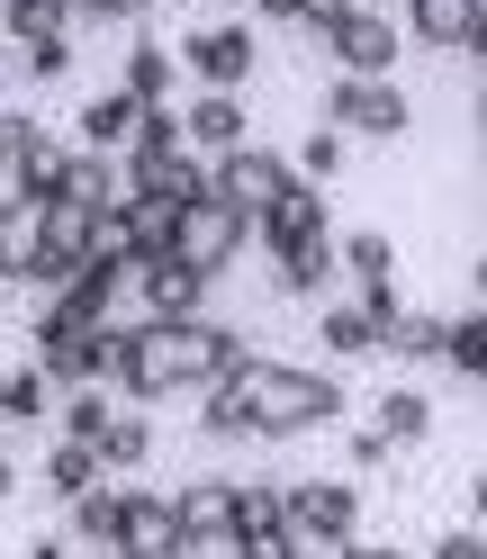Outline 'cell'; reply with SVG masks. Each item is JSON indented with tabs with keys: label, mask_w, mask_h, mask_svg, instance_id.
Wrapping results in <instances>:
<instances>
[{
	"label": "cell",
	"mask_w": 487,
	"mask_h": 559,
	"mask_svg": "<svg viewBox=\"0 0 487 559\" xmlns=\"http://www.w3.org/2000/svg\"><path fill=\"white\" fill-rule=\"evenodd\" d=\"M235 406H243V433L253 442H298V433H325L343 406V379L334 370H307V361H253L235 379Z\"/></svg>",
	"instance_id": "6da1fadb"
},
{
	"label": "cell",
	"mask_w": 487,
	"mask_h": 559,
	"mask_svg": "<svg viewBox=\"0 0 487 559\" xmlns=\"http://www.w3.org/2000/svg\"><path fill=\"white\" fill-rule=\"evenodd\" d=\"M109 379L127 406H163V397H199V334L190 325H145L127 334L109 325Z\"/></svg>",
	"instance_id": "7a4b0ae2"
},
{
	"label": "cell",
	"mask_w": 487,
	"mask_h": 559,
	"mask_svg": "<svg viewBox=\"0 0 487 559\" xmlns=\"http://www.w3.org/2000/svg\"><path fill=\"white\" fill-rule=\"evenodd\" d=\"M171 55H181V73L199 91H243V82L262 73V27L253 19H217V27H190Z\"/></svg>",
	"instance_id": "3957f363"
},
{
	"label": "cell",
	"mask_w": 487,
	"mask_h": 559,
	"mask_svg": "<svg viewBox=\"0 0 487 559\" xmlns=\"http://www.w3.org/2000/svg\"><path fill=\"white\" fill-rule=\"evenodd\" d=\"M353 533H361V487L353 478H289V542L343 559Z\"/></svg>",
	"instance_id": "277c9868"
},
{
	"label": "cell",
	"mask_w": 487,
	"mask_h": 559,
	"mask_svg": "<svg viewBox=\"0 0 487 559\" xmlns=\"http://www.w3.org/2000/svg\"><path fill=\"white\" fill-rule=\"evenodd\" d=\"M317 127L389 145V135H406V127H415V99H406L397 82H353V73H334V82H325V118H317Z\"/></svg>",
	"instance_id": "5b68a950"
},
{
	"label": "cell",
	"mask_w": 487,
	"mask_h": 559,
	"mask_svg": "<svg viewBox=\"0 0 487 559\" xmlns=\"http://www.w3.org/2000/svg\"><path fill=\"white\" fill-rule=\"evenodd\" d=\"M243 243H253V217H243V207H226L217 190H207L190 217H181V243H171V262H190L199 280H226V271L243 262Z\"/></svg>",
	"instance_id": "8992f818"
},
{
	"label": "cell",
	"mask_w": 487,
	"mask_h": 559,
	"mask_svg": "<svg viewBox=\"0 0 487 559\" xmlns=\"http://www.w3.org/2000/svg\"><path fill=\"white\" fill-rule=\"evenodd\" d=\"M325 55H334V73H353V82H397L406 27H397L389 10H353V19L325 27Z\"/></svg>",
	"instance_id": "52a82bcc"
},
{
	"label": "cell",
	"mask_w": 487,
	"mask_h": 559,
	"mask_svg": "<svg viewBox=\"0 0 487 559\" xmlns=\"http://www.w3.org/2000/svg\"><path fill=\"white\" fill-rule=\"evenodd\" d=\"M281 550H289V487L281 478H235L226 559H281Z\"/></svg>",
	"instance_id": "ba28073f"
},
{
	"label": "cell",
	"mask_w": 487,
	"mask_h": 559,
	"mask_svg": "<svg viewBox=\"0 0 487 559\" xmlns=\"http://www.w3.org/2000/svg\"><path fill=\"white\" fill-rule=\"evenodd\" d=\"M289 181H298V171H289V154H271V145H235V154H217V163H207V190H217L226 207H243V217H262V207L281 199Z\"/></svg>",
	"instance_id": "9c48e42d"
},
{
	"label": "cell",
	"mask_w": 487,
	"mask_h": 559,
	"mask_svg": "<svg viewBox=\"0 0 487 559\" xmlns=\"http://www.w3.org/2000/svg\"><path fill=\"white\" fill-rule=\"evenodd\" d=\"M127 298H135V317H145V325H199L207 317V280L190 262H135Z\"/></svg>",
	"instance_id": "30bf717a"
},
{
	"label": "cell",
	"mask_w": 487,
	"mask_h": 559,
	"mask_svg": "<svg viewBox=\"0 0 487 559\" xmlns=\"http://www.w3.org/2000/svg\"><path fill=\"white\" fill-rule=\"evenodd\" d=\"M181 217H190L181 199H163V190H127V199L109 207L118 253H127V262H171V243H181Z\"/></svg>",
	"instance_id": "8fae6325"
},
{
	"label": "cell",
	"mask_w": 487,
	"mask_h": 559,
	"mask_svg": "<svg viewBox=\"0 0 487 559\" xmlns=\"http://www.w3.org/2000/svg\"><path fill=\"white\" fill-rule=\"evenodd\" d=\"M181 135H190L199 163H217V154H235V145H253V109H243V91H190Z\"/></svg>",
	"instance_id": "7c38bea8"
},
{
	"label": "cell",
	"mask_w": 487,
	"mask_h": 559,
	"mask_svg": "<svg viewBox=\"0 0 487 559\" xmlns=\"http://www.w3.org/2000/svg\"><path fill=\"white\" fill-rule=\"evenodd\" d=\"M253 235H262V253H298V243H317V235H334V207H325V190H307V181H289L281 199L253 217Z\"/></svg>",
	"instance_id": "4fadbf2b"
},
{
	"label": "cell",
	"mask_w": 487,
	"mask_h": 559,
	"mask_svg": "<svg viewBox=\"0 0 487 559\" xmlns=\"http://www.w3.org/2000/svg\"><path fill=\"white\" fill-rule=\"evenodd\" d=\"M171 514H181V559L226 550V533H235V478H190L181 497H171Z\"/></svg>",
	"instance_id": "5bb4252c"
},
{
	"label": "cell",
	"mask_w": 487,
	"mask_h": 559,
	"mask_svg": "<svg viewBox=\"0 0 487 559\" xmlns=\"http://www.w3.org/2000/svg\"><path fill=\"white\" fill-rule=\"evenodd\" d=\"M118 550H127V559H181V514H171V497H154V487H127Z\"/></svg>",
	"instance_id": "9a60e30c"
},
{
	"label": "cell",
	"mask_w": 487,
	"mask_h": 559,
	"mask_svg": "<svg viewBox=\"0 0 487 559\" xmlns=\"http://www.w3.org/2000/svg\"><path fill=\"white\" fill-rule=\"evenodd\" d=\"M46 199H55V207H91V217H109V207L127 199V190H118V154H63Z\"/></svg>",
	"instance_id": "2e32d148"
},
{
	"label": "cell",
	"mask_w": 487,
	"mask_h": 559,
	"mask_svg": "<svg viewBox=\"0 0 487 559\" xmlns=\"http://www.w3.org/2000/svg\"><path fill=\"white\" fill-rule=\"evenodd\" d=\"M37 253H46V199L10 190L0 199V280H37Z\"/></svg>",
	"instance_id": "e0dca14e"
},
{
	"label": "cell",
	"mask_w": 487,
	"mask_h": 559,
	"mask_svg": "<svg viewBox=\"0 0 487 559\" xmlns=\"http://www.w3.org/2000/svg\"><path fill=\"white\" fill-rule=\"evenodd\" d=\"M118 91L135 99V109H171V91H181V55H171L163 37H135L127 63H118Z\"/></svg>",
	"instance_id": "ac0fdd59"
},
{
	"label": "cell",
	"mask_w": 487,
	"mask_h": 559,
	"mask_svg": "<svg viewBox=\"0 0 487 559\" xmlns=\"http://www.w3.org/2000/svg\"><path fill=\"white\" fill-rule=\"evenodd\" d=\"M370 433L389 442V451L425 442V433H433V397H425V389H406V379H397V389H379V397H370Z\"/></svg>",
	"instance_id": "d6986e66"
},
{
	"label": "cell",
	"mask_w": 487,
	"mask_h": 559,
	"mask_svg": "<svg viewBox=\"0 0 487 559\" xmlns=\"http://www.w3.org/2000/svg\"><path fill=\"white\" fill-rule=\"evenodd\" d=\"M135 118H145V109H135L118 82H109V91H91V99H82V118H73V127H82V154H127Z\"/></svg>",
	"instance_id": "ffe728a7"
},
{
	"label": "cell",
	"mask_w": 487,
	"mask_h": 559,
	"mask_svg": "<svg viewBox=\"0 0 487 559\" xmlns=\"http://www.w3.org/2000/svg\"><path fill=\"white\" fill-rule=\"evenodd\" d=\"M334 271L353 280V289H397V243L379 235V226H353L334 243Z\"/></svg>",
	"instance_id": "44dd1931"
},
{
	"label": "cell",
	"mask_w": 487,
	"mask_h": 559,
	"mask_svg": "<svg viewBox=\"0 0 487 559\" xmlns=\"http://www.w3.org/2000/svg\"><path fill=\"white\" fill-rule=\"evenodd\" d=\"M271 289L281 298H334V235L298 243V253H271Z\"/></svg>",
	"instance_id": "7402d4cb"
},
{
	"label": "cell",
	"mask_w": 487,
	"mask_h": 559,
	"mask_svg": "<svg viewBox=\"0 0 487 559\" xmlns=\"http://www.w3.org/2000/svg\"><path fill=\"white\" fill-rule=\"evenodd\" d=\"M406 37L415 46H470V27H478V0H406Z\"/></svg>",
	"instance_id": "603a6c76"
},
{
	"label": "cell",
	"mask_w": 487,
	"mask_h": 559,
	"mask_svg": "<svg viewBox=\"0 0 487 559\" xmlns=\"http://www.w3.org/2000/svg\"><path fill=\"white\" fill-rule=\"evenodd\" d=\"M91 487H109L99 451H91V442H55V451H46V497H55V506H82Z\"/></svg>",
	"instance_id": "cb8c5ba5"
},
{
	"label": "cell",
	"mask_w": 487,
	"mask_h": 559,
	"mask_svg": "<svg viewBox=\"0 0 487 559\" xmlns=\"http://www.w3.org/2000/svg\"><path fill=\"white\" fill-rule=\"evenodd\" d=\"M0 37H10V46L73 37V0H0Z\"/></svg>",
	"instance_id": "d4e9b609"
},
{
	"label": "cell",
	"mask_w": 487,
	"mask_h": 559,
	"mask_svg": "<svg viewBox=\"0 0 487 559\" xmlns=\"http://www.w3.org/2000/svg\"><path fill=\"white\" fill-rule=\"evenodd\" d=\"M317 343H325L334 361L379 353V334H370V317H361V298H325V307H317Z\"/></svg>",
	"instance_id": "484cf974"
},
{
	"label": "cell",
	"mask_w": 487,
	"mask_h": 559,
	"mask_svg": "<svg viewBox=\"0 0 487 559\" xmlns=\"http://www.w3.org/2000/svg\"><path fill=\"white\" fill-rule=\"evenodd\" d=\"M154 461V425H145V406H118V425L99 433V469L127 478V469H145Z\"/></svg>",
	"instance_id": "4316f807"
},
{
	"label": "cell",
	"mask_w": 487,
	"mask_h": 559,
	"mask_svg": "<svg viewBox=\"0 0 487 559\" xmlns=\"http://www.w3.org/2000/svg\"><path fill=\"white\" fill-rule=\"evenodd\" d=\"M118 514H127V487H91V497L73 506V550H118Z\"/></svg>",
	"instance_id": "83f0119b"
},
{
	"label": "cell",
	"mask_w": 487,
	"mask_h": 559,
	"mask_svg": "<svg viewBox=\"0 0 487 559\" xmlns=\"http://www.w3.org/2000/svg\"><path fill=\"white\" fill-rule=\"evenodd\" d=\"M442 370H461L487 389V307H470V317H442Z\"/></svg>",
	"instance_id": "f1b7e54d"
},
{
	"label": "cell",
	"mask_w": 487,
	"mask_h": 559,
	"mask_svg": "<svg viewBox=\"0 0 487 559\" xmlns=\"http://www.w3.org/2000/svg\"><path fill=\"white\" fill-rule=\"evenodd\" d=\"M55 415H63V442H91V451H99V433L118 425V397H109V389H63Z\"/></svg>",
	"instance_id": "f546056e"
},
{
	"label": "cell",
	"mask_w": 487,
	"mask_h": 559,
	"mask_svg": "<svg viewBox=\"0 0 487 559\" xmlns=\"http://www.w3.org/2000/svg\"><path fill=\"white\" fill-rule=\"evenodd\" d=\"M46 406H55V389H46V370H37V361L0 379V425H10V433H27V425H46Z\"/></svg>",
	"instance_id": "4dcf8cb0"
},
{
	"label": "cell",
	"mask_w": 487,
	"mask_h": 559,
	"mask_svg": "<svg viewBox=\"0 0 487 559\" xmlns=\"http://www.w3.org/2000/svg\"><path fill=\"white\" fill-rule=\"evenodd\" d=\"M379 353H397V361H442V317H433V307H406V317L379 334Z\"/></svg>",
	"instance_id": "1f68e13d"
},
{
	"label": "cell",
	"mask_w": 487,
	"mask_h": 559,
	"mask_svg": "<svg viewBox=\"0 0 487 559\" xmlns=\"http://www.w3.org/2000/svg\"><path fill=\"white\" fill-rule=\"evenodd\" d=\"M343 154H353V135H334V127H317V135H307V145L289 154V171H298L307 190H325L334 171H343Z\"/></svg>",
	"instance_id": "d6a6232c"
},
{
	"label": "cell",
	"mask_w": 487,
	"mask_h": 559,
	"mask_svg": "<svg viewBox=\"0 0 487 559\" xmlns=\"http://www.w3.org/2000/svg\"><path fill=\"white\" fill-rule=\"evenodd\" d=\"M46 135V118H27V109H0V181H10V171L27 163V145H37Z\"/></svg>",
	"instance_id": "836d02e7"
},
{
	"label": "cell",
	"mask_w": 487,
	"mask_h": 559,
	"mask_svg": "<svg viewBox=\"0 0 487 559\" xmlns=\"http://www.w3.org/2000/svg\"><path fill=\"white\" fill-rule=\"evenodd\" d=\"M19 73H27V82H63V73H73V37H46V46H19Z\"/></svg>",
	"instance_id": "e575fe53"
},
{
	"label": "cell",
	"mask_w": 487,
	"mask_h": 559,
	"mask_svg": "<svg viewBox=\"0 0 487 559\" xmlns=\"http://www.w3.org/2000/svg\"><path fill=\"white\" fill-rule=\"evenodd\" d=\"M425 559H487V533H478V523H451V533L425 542Z\"/></svg>",
	"instance_id": "d590c367"
},
{
	"label": "cell",
	"mask_w": 487,
	"mask_h": 559,
	"mask_svg": "<svg viewBox=\"0 0 487 559\" xmlns=\"http://www.w3.org/2000/svg\"><path fill=\"white\" fill-rule=\"evenodd\" d=\"M353 10H370V0H298V27H317V37H325V27L353 19Z\"/></svg>",
	"instance_id": "8d00e7d4"
},
{
	"label": "cell",
	"mask_w": 487,
	"mask_h": 559,
	"mask_svg": "<svg viewBox=\"0 0 487 559\" xmlns=\"http://www.w3.org/2000/svg\"><path fill=\"white\" fill-rule=\"evenodd\" d=\"M73 27H127V0H73Z\"/></svg>",
	"instance_id": "74e56055"
},
{
	"label": "cell",
	"mask_w": 487,
	"mask_h": 559,
	"mask_svg": "<svg viewBox=\"0 0 487 559\" xmlns=\"http://www.w3.org/2000/svg\"><path fill=\"white\" fill-rule=\"evenodd\" d=\"M379 461H389V442H379V433L361 425V433H353V469H379Z\"/></svg>",
	"instance_id": "f35d334b"
},
{
	"label": "cell",
	"mask_w": 487,
	"mask_h": 559,
	"mask_svg": "<svg viewBox=\"0 0 487 559\" xmlns=\"http://www.w3.org/2000/svg\"><path fill=\"white\" fill-rule=\"evenodd\" d=\"M27 559H73V533H63V542H55V533H37V542H27Z\"/></svg>",
	"instance_id": "ab89813d"
},
{
	"label": "cell",
	"mask_w": 487,
	"mask_h": 559,
	"mask_svg": "<svg viewBox=\"0 0 487 559\" xmlns=\"http://www.w3.org/2000/svg\"><path fill=\"white\" fill-rule=\"evenodd\" d=\"M343 559H415V550H389V542H343Z\"/></svg>",
	"instance_id": "60d3db41"
},
{
	"label": "cell",
	"mask_w": 487,
	"mask_h": 559,
	"mask_svg": "<svg viewBox=\"0 0 487 559\" xmlns=\"http://www.w3.org/2000/svg\"><path fill=\"white\" fill-rule=\"evenodd\" d=\"M470 523H478V533H487V469L470 478Z\"/></svg>",
	"instance_id": "b9f144b4"
},
{
	"label": "cell",
	"mask_w": 487,
	"mask_h": 559,
	"mask_svg": "<svg viewBox=\"0 0 487 559\" xmlns=\"http://www.w3.org/2000/svg\"><path fill=\"white\" fill-rule=\"evenodd\" d=\"M19 497V461H10V451H0V506H10Z\"/></svg>",
	"instance_id": "7bdbcfd3"
},
{
	"label": "cell",
	"mask_w": 487,
	"mask_h": 559,
	"mask_svg": "<svg viewBox=\"0 0 487 559\" xmlns=\"http://www.w3.org/2000/svg\"><path fill=\"white\" fill-rule=\"evenodd\" d=\"M243 10H262V19H298V0H243Z\"/></svg>",
	"instance_id": "ee69618b"
},
{
	"label": "cell",
	"mask_w": 487,
	"mask_h": 559,
	"mask_svg": "<svg viewBox=\"0 0 487 559\" xmlns=\"http://www.w3.org/2000/svg\"><path fill=\"white\" fill-rule=\"evenodd\" d=\"M461 55H478V63H487V19H478V27H470V46H461Z\"/></svg>",
	"instance_id": "f6af8a7d"
},
{
	"label": "cell",
	"mask_w": 487,
	"mask_h": 559,
	"mask_svg": "<svg viewBox=\"0 0 487 559\" xmlns=\"http://www.w3.org/2000/svg\"><path fill=\"white\" fill-rule=\"evenodd\" d=\"M478 154H487V82H478Z\"/></svg>",
	"instance_id": "bcb514c9"
},
{
	"label": "cell",
	"mask_w": 487,
	"mask_h": 559,
	"mask_svg": "<svg viewBox=\"0 0 487 559\" xmlns=\"http://www.w3.org/2000/svg\"><path fill=\"white\" fill-rule=\"evenodd\" d=\"M154 10H163V0H127V19H154Z\"/></svg>",
	"instance_id": "7dc6e473"
},
{
	"label": "cell",
	"mask_w": 487,
	"mask_h": 559,
	"mask_svg": "<svg viewBox=\"0 0 487 559\" xmlns=\"http://www.w3.org/2000/svg\"><path fill=\"white\" fill-rule=\"evenodd\" d=\"M281 559H325V550H307V542H289V550H281Z\"/></svg>",
	"instance_id": "c3c4849f"
},
{
	"label": "cell",
	"mask_w": 487,
	"mask_h": 559,
	"mask_svg": "<svg viewBox=\"0 0 487 559\" xmlns=\"http://www.w3.org/2000/svg\"><path fill=\"white\" fill-rule=\"evenodd\" d=\"M0 109H10V63H0Z\"/></svg>",
	"instance_id": "681fc988"
},
{
	"label": "cell",
	"mask_w": 487,
	"mask_h": 559,
	"mask_svg": "<svg viewBox=\"0 0 487 559\" xmlns=\"http://www.w3.org/2000/svg\"><path fill=\"white\" fill-rule=\"evenodd\" d=\"M478 307H487V271H478Z\"/></svg>",
	"instance_id": "f907efd6"
},
{
	"label": "cell",
	"mask_w": 487,
	"mask_h": 559,
	"mask_svg": "<svg viewBox=\"0 0 487 559\" xmlns=\"http://www.w3.org/2000/svg\"><path fill=\"white\" fill-rule=\"evenodd\" d=\"M478 271H487V243H478Z\"/></svg>",
	"instance_id": "816d5d0a"
},
{
	"label": "cell",
	"mask_w": 487,
	"mask_h": 559,
	"mask_svg": "<svg viewBox=\"0 0 487 559\" xmlns=\"http://www.w3.org/2000/svg\"><path fill=\"white\" fill-rule=\"evenodd\" d=\"M226 10H243V0H226Z\"/></svg>",
	"instance_id": "f5cc1de1"
},
{
	"label": "cell",
	"mask_w": 487,
	"mask_h": 559,
	"mask_svg": "<svg viewBox=\"0 0 487 559\" xmlns=\"http://www.w3.org/2000/svg\"><path fill=\"white\" fill-rule=\"evenodd\" d=\"M478 19H487V0H478Z\"/></svg>",
	"instance_id": "db71d44e"
},
{
	"label": "cell",
	"mask_w": 487,
	"mask_h": 559,
	"mask_svg": "<svg viewBox=\"0 0 487 559\" xmlns=\"http://www.w3.org/2000/svg\"><path fill=\"white\" fill-rule=\"evenodd\" d=\"M0 379H10V370H0Z\"/></svg>",
	"instance_id": "11a10c76"
},
{
	"label": "cell",
	"mask_w": 487,
	"mask_h": 559,
	"mask_svg": "<svg viewBox=\"0 0 487 559\" xmlns=\"http://www.w3.org/2000/svg\"><path fill=\"white\" fill-rule=\"evenodd\" d=\"M478 163H487V154H478Z\"/></svg>",
	"instance_id": "9f6ffc18"
}]
</instances>
